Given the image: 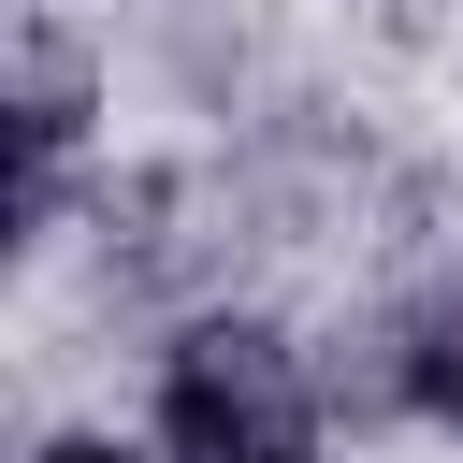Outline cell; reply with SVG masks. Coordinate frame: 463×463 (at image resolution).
I'll list each match as a JSON object with an SVG mask.
<instances>
[{
  "mask_svg": "<svg viewBox=\"0 0 463 463\" xmlns=\"http://www.w3.org/2000/svg\"><path fill=\"white\" fill-rule=\"evenodd\" d=\"M159 434L174 463H304V391L260 333H203L159 391Z\"/></svg>",
  "mask_w": 463,
  "mask_h": 463,
  "instance_id": "1",
  "label": "cell"
},
{
  "mask_svg": "<svg viewBox=\"0 0 463 463\" xmlns=\"http://www.w3.org/2000/svg\"><path fill=\"white\" fill-rule=\"evenodd\" d=\"M43 463H130V449H101V434H58V449H43Z\"/></svg>",
  "mask_w": 463,
  "mask_h": 463,
  "instance_id": "3",
  "label": "cell"
},
{
  "mask_svg": "<svg viewBox=\"0 0 463 463\" xmlns=\"http://www.w3.org/2000/svg\"><path fill=\"white\" fill-rule=\"evenodd\" d=\"M420 405L463 420V318H434V347H420Z\"/></svg>",
  "mask_w": 463,
  "mask_h": 463,
  "instance_id": "2",
  "label": "cell"
}]
</instances>
